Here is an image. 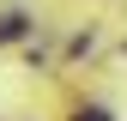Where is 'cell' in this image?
I'll return each instance as SVG.
<instances>
[{"label": "cell", "mask_w": 127, "mask_h": 121, "mask_svg": "<svg viewBox=\"0 0 127 121\" xmlns=\"http://www.w3.org/2000/svg\"><path fill=\"white\" fill-rule=\"evenodd\" d=\"M73 121H109V115H103V109H79Z\"/></svg>", "instance_id": "7a4b0ae2"}, {"label": "cell", "mask_w": 127, "mask_h": 121, "mask_svg": "<svg viewBox=\"0 0 127 121\" xmlns=\"http://www.w3.org/2000/svg\"><path fill=\"white\" fill-rule=\"evenodd\" d=\"M24 24H30L24 12H6V18H0V42H18V36H24Z\"/></svg>", "instance_id": "6da1fadb"}]
</instances>
